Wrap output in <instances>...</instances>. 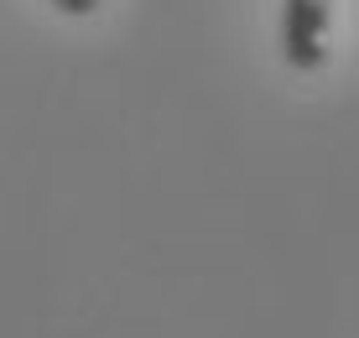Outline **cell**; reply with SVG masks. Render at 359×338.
<instances>
[{"label":"cell","mask_w":359,"mask_h":338,"mask_svg":"<svg viewBox=\"0 0 359 338\" xmlns=\"http://www.w3.org/2000/svg\"><path fill=\"white\" fill-rule=\"evenodd\" d=\"M57 11H63V16H94L99 6H104V0H53Z\"/></svg>","instance_id":"7a4b0ae2"},{"label":"cell","mask_w":359,"mask_h":338,"mask_svg":"<svg viewBox=\"0 0 359 338\" xmlns=\"http://www.w3.org/2000/svg\"><path fill=\"white\" fill-rule=\"evenodd\" d=\"M281 47L297 73H318L328 62V0H287Z\"/></svg>","instance_id":"6da1fadb"}]
</instances>
